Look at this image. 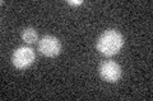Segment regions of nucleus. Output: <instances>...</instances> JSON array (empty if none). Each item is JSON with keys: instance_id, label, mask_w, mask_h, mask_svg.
Here are the masks:
<instances>
[{"instance_id": "nucleus-1", "label": "nucleus", "mask_w": 153, "mask_h": 101, "mask_svg": "<svg viewBox=\"0 0 153 101\" xmlns=\"http://www.w3.org/2000/svg\"><path fill=\"white\" fill-rule=\"evenodd\" d=\"M124 46V38L120 32L115 29H107L100 36L96 48L101 54L111 57L117 54Z\"/></svg>"}, {"instance_id": "nucleus-2", "label": "nucleus", "mask_w": 153, "mask_h": 101, "mask_svg": "<svg viewBox=\"0 0 153 101\" xmlns=\"http://www.w3.org/2000/svg\"><path fill=\"white\" fill-rule=\"evenodd\" d=\"M35 58H36L35 49L27 46H22V47H18L13 52L12 63L17 70H26L33 63Z\"/></svg>"}, {"instance_id": "nucleus-3", "label": "nucleus", "mask_w": 153, "mask_h": 101, "mask_svg": "<svg viewBox=\"0 0 153 101\" xmlns=\"http://www.w3.org/2000/svg\"><path fill=\"white\" fill-rule=\"evenodd\" d=\"M38 51L46 57H56L61 51V43L54 36H45L38 41Z\"/></svg>"}, {"instance_id": "nucleus-4", "label": "nucleus", "mask_w": 153, "mask_h": 101, "mask_svg": "<svg viewBox=\"0 0 153 101\" xmlns=\"http://www.w3.org/2000/svg\"><path fill=\"white\" fill-rule=\"evenodd\" d=\"M100 76L107 82H117L121 77V67L114 61H106L100 66Z\"/></svg>"}, {"instance_id": "nucleus-5", "label": "nucleus", "mask_w": 153, "mask_h": 101, "mask_svg": "<svg viewBox=\"0 0 153 101\" xmlns=\"http://www.w3.org/2000/svg\"><path fill=\"white\" fill-rule=\"evenodd\" d=\"M22 39L25 41L28 44H32V43H36L38 41V34L35 28H26L25 31L22 32Z\"/></svg>"}, {"instance_id": "nucleus-6", "label": "nucleus", "mask_w": 153, "mask_h": 101, "mask_svg": "<svg viewBox=\"0 0 153 101\" xmlns=\"http://www.w3.org/2000/svg\"><path fill=\"white\" fill-rule=\"evenodd\" d=\"M68 4H70V5H80V4H83V0H76V1H73V0H69Z\"/></svg>"}]
</instances>
